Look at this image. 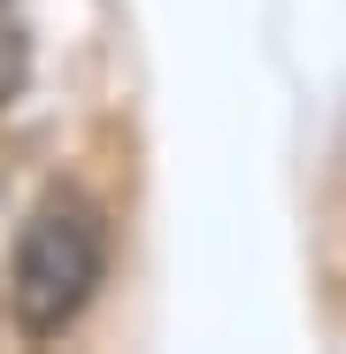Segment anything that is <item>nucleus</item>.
Returning a JSON list of instances; mask_svg holds the SVG:
<instances>
[{"label":"nucleus","instance_id":"obj_2","mask_svg":"<svg viewBox=\"0 0 346 354\" xmlns=\"http://www.w3.org/2000/svg\"><path fill=\"white\" fill-rule=\"evenodd\" d=\"M23 77H31V39H23L8 16H0V108L23 93Z\"/></svg>","mask_w":346,"mask_h":354},{"label":"nucleus","instance_id":"obj_1","mask_svg":"<svg viewBox=\"0 0 346 354\" xmlns=\"http://www.w3.org/2000/svg\"><path fill=\"white\" fill-rule=\"evenodd\" d=\"M108 277V216L85 193H46L8 254V324L23 339H62Z\"/></svg>","mask_w":346,"mask_h":354}]
</instances>
